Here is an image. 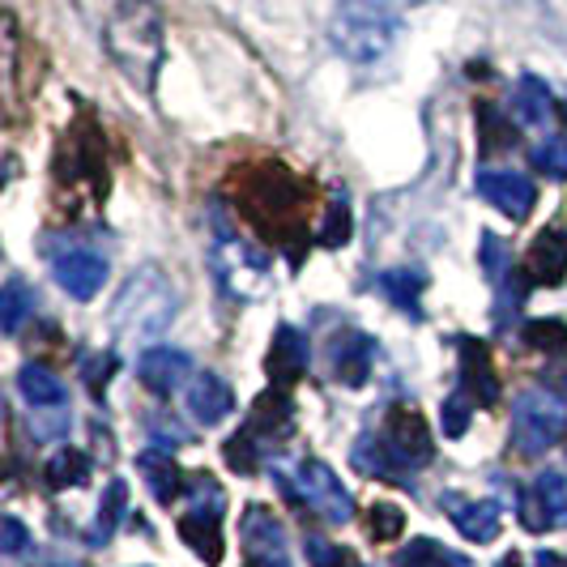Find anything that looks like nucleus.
I'll use <instances>...</instances> for the list:
<instances>
[{
    "label": "nucleus",
    "instance_id": "20",
    "mask_svg": "<svg viewBox=\"0 0 567 567\" xmlns=\"http://www.w3.org/2000/svg\"><path fill=\"white\" fill-rule=\"evenodd\" d=\"M188 414L197 419L200 426H214L223 423L230 410H235V393H230V384L223 375H214V371H200L193 375V384H188Z\"/></svg>",
    "mask_w": 567,
    "mask_h": 567
},
{
    "label": "nucleus",
    "instance_id": "5",
    "mask_svg": "<svg viewBox=\"0 0 567 567\" xmlns=\"http://www.w3.org/2000/svg\"><path fill=\"white\" fill-rule=\"evenodd\" d=\"M278 486L295 504H308V508L329 520V525H350L354 520V495L341 486V478L316 456L295 461L290 470H278Z\"/></svg>",
    "mask_w": 567,
    "mask_h": 567
},
{
    "label": "nucleus",
    "instance_id": "6",
    "mask_svg": "<svg viewBox=\"0 0 567 567\" xmlns=\"http://www.w3.org/2000/svg\"><path fill=\"white\" fill-rule=\"evenodd\" d=\"M209 265H214V278L223 282L230 299H244V303H256V299H265V290H269V278H274V265H269V256L252 248L248 239H239V235H218V244H214V256H209Z\"/></svg>",
    "mask_w": 567,
    "mask_h": 567
},
{
    "label": "nucleus",
    "instance_id": "31",
    "mask_svg": "<svg viewBox=\"0 0 567 567\" xmlns=\"http://www.w3.org/2000/svg\"><path fill=\"white\" fill-rule=\"evenodd\" d=\"M124 508H128V483H120V478H115V483L107 486V495H103V508H99V520H94V538H90V542H107V538H112V529L120 525Z\"/></svg>",
    "mask_w": 567,
    "mask_h": 567
},
{
    "label": "nucleus",
    "instance_id": "3",
    "mask_svg": "<svg viewBox=\"0 0 567 567\" xmlns=\"http://www.w3.org/2000/svg\"><path fill=\"white\" fill-rule=\"evenodd\" d=\"M329 39L346 60L375 64L398 43V13L380 0H341L333 22H329Z\"/></svg>",
    "mask_w": 567,
    "mask_h": 567
},
{
    "label": "nucleus",
    "instance_id": "18",
    "mask_svg": "<svg viewBox=\"0 0 567 567\" xmlns=\"http://www.w3.org/2000/svg\"><path fill=\"white\" fill-rule=\"evenodd\" d=\"M52 274H56V282L78 299V303H90L103 282H107V260L94 252H64L56 256V265H52Z\"/></svg>",
    "mask_w": 567,
    "mask_h": 567
},
{
    "label": "nucleus",
    "instance_id": "11",
    "mask_svg": "<svg viewBox=\"0 0 567 567\" xmlns=\"http://www.w3.org/2000/svg\"><path fill=\"white\" fill-rule=\"evenodd\" d=\"M179 538L197 550L209 567L223 564V491H214L209 504H193V508L179 516Z\"/></svg>",
    "mask_w": 567,
    "mask_h": 567
},
{
    "label": "nucleus",
    "instance_id": "16",
    "mask_svg": "<svg viewBox=\"0 0 567 567\" xmlns=\"http://www.w3.org/2000/svg\"><path fill=\"white\" fill-rule=\"evenodd\" d=\"M188 375H193V359L184 350H171V346H150L137 359V380L158 398H171Z\"/></svg>",
    "mask_w": 567,
    "mask_h": 567
},
{
    "label": "nucleus",
    "instance_id": "9",
    "mask_svg": "<svg viewBox=\"0 0 567 567\" xmlns=\"http://www.w3.org/2000/svg\"><path fill=\"white\" fill-rule=\"evenodd\" d=\"M380 440L389 444V453L398 456L405 474L423 470L426 461H431V435H426L423 414H419V410H410V405H393V410H389V419H384V435H380Z\"/></svg>",
    "mask_w": 567,
    "mask_h": 567
},
{
    "label": "nucleus",
    "instance_id": "28",
    "mask_svg": "<svg viewBox=\"0 0 567 567\" xmlns=\"http://www.w3.org/2000/svg\"><path fill=\"white\" fill-rule=\"evenodd\" d=\"M398 567H474L465 555L449 550L444 542L435 538H414L405 550L398 555Z\"/></svg>",
    "mask_w": 567,
    "mask_h": 567
},
{
    "label": "nucleus",
    "instance_id": "13",
    "mask_svg": "<svg viewBox=\"0 0 567 567\" xmlns=\"http://www.w3.org/2000/svg\"><path fill=\"white\" fill-rule=\"evenodd\" d=\"M295 431V401L286 398V389H269L260 393V401L252 405L248 423H244V435L252 440L256 449H269Z\"/></svg>",
    "mask_w": 567,
    "mask_h": 567
},
{
    "label": "nucleus",
    "instance_id": "23",
    "mask_svg": "<svg viewBox=\"0 0 567 567\" xmlns=\"http://www.w3.org/2000/svg\"><path fill=\"white\" fill-rule=\"evenodd\" d=\"M137 470H142L145 486L154 491L158 504H167L171 508V504L184 495V474H179V465L171 461V453H142Z\"/></svg>",
    "mask_w": 567,
    "mask_h": 567
},
{
    "label": "nucleus",
    "instance_id": "8",
    "mask_svg": "<svg viewBox=\"0 0 567 567\" xmlns=\"http://www.w3.org/2000/svg\"><path fill=\"white\" fill-rule=\"evenodd\" d=\"M474 188H478V197L491 200L504 218L512 223H525L529 214H534V205H538V188H534V179L529 175H520V171H478V179H474Z\"/></svg>",
    "mask_w": 567,
    "mask_h": 567
},
{
    "label": "nucleus",
    "instance_id": "36",
    "mask_svg": "<svg viewBox=\"0 0 567 567\" xmlns=\"http://www.w3.org/2000/svg\"><path fill=\"white\" fill-rule=\"evenodd\" d=\"M371 538L375 542H393L398 534H405V512L398 504H375L371 508Z\"/></svg>",
    "mask_w": 567,
    "mask_h": 567
},
{
    "label": "nucleus",
    "instance_id": "1",
    "mask_svg": "<svg viewBox=\"0 0 567 567\" xmlns=\"http://www.w3.org/2000/svg\"><path fill=\"white\" fill-rule=\"evenodd\" d=\"M103 43H107V56L115 60V69L137 85L142 94L154 90V78L163 69V13L158 4L150 0H120L103 27Z\"/></svg>",
    "mask_w": 567,
    "mask_h": 567
},
{
    "label": "nucleus",
    "instance_id": "7",
    "mask_svg": "<svg viewBox=\"0 0 567 567\" xmlns=\"http://www.w3.org/2000/svg\"><path fill=\"white\" fill-rule=\"evenodd\" d=\"M567 431V410L555 393L542 389H525L512 401V444L516 453L542 456L546 449H555Z\"/></svg>",
    "mask_w": 567,
    "mask_h": 567
},
{
    "label": "nucleus",
    "instance_id": "40",
    "mask_svg": "<svg viewBox=\"0 0 567 567\" xmlns=\"http://www.w3.org/2000/svg\"><path fill=\"white\" fill-rule=\"evenodd\" d=\"M538 567H567V559H559V555H550V550H542L538 559H534Z\"/></svg>",
    "mask_w": 567,
    "mask_h": 567
},
{
    "label": "nucleus",
    "instance_id": "10",
    "mask_svg": "<svg viewBox=\"0 0 567 567\" xmlns=\"http://www.w3.org/2000/svg\"><path fill=\"white\" fill-rule=\"evenodd\" d=\"M520 525L525 529H564L567 525V474L559 470H546L538 474L534 491L520 495Z\"/></svg>",
    "mask_w": 567,
    "mask_h": 567
},
{
    "label": "nucleus",
    "instance_id": "2",
    "mask_svg": "<svg viewBox=\"0 0 567 567\" xmlns=\"http://www.w3.org/2000/svg\"><path fill=\"white\" fill-rule=\"evenodd\" d=\"M179 312V290L158 265L137 269L112 308V333L120 346H145V341L163 338L171 320Z\"/></svg>",
    "mask_w": 567,
    "mask_h": 567
},
{
    "label": "nucleus",
    "instance_id": "29",
    "mask_svg": "<svg viewBox=\"0 0 567 567\" xmlns=\"http://www.w3.org/2000/svg\"><path fill=\"white\" fill-rule=\"evenodd\" d=\"M380 286L389 290V299L405 308V312H419V290H423V274L419 269H389Z\"/></svg>",
    "mask_w": 567,
    "mask_h": 567
},
{
    "label": "nucleus",
    "instance_id": "12",
    "mask_svg": "<svg viewBox=\"0 0 567 567\" xmlns=\"http://www.w3.org/2000/svg\"><path fill=\"white\" fill-rule=\"evenodd\" d=\"M440 508L449 512V520L456 525V534H465L470 542H495L499 538V520L504 508L495 499H470V495H440Z\"/></svg>",
    "mask_w": 567,
    "mask_h": 567
},
{
    "label": "nucleus",
    "instance_id": "38",
    "mask_svg": "<svg viewBox=\"0 0 567 567\" xmlns=\"http://www.w3.org/2000/svg\"><path fill=\"white\" fill-rule=\"evenodd\" d=\"M27 542H30L27 525H22L18 516H4V520H0V550H4V555H22Z\"/></svg>",
    "mask_w": 567,
    "mask_h": 567
},
{
    "label": "nucleus",
    "instance_id": "37",
    "mask_svg": "<svg viewBox=\"0 0 567 567\" xmlns=\"http://www.w3.org/2000/svg\"><path fill=\"white\" fill-rule=\"evenodd\" d=\"M308 550H312V567H359V559H354L346 546H333V542L312 538Z\"/></svg>",
    "mask_w": 567,
    "mask_h": 567
},
{
    "label": "nucleus",
    "instance_id": "42",
    "mask_svg": "<svg viewBox=\"0 0 567 567\" xmlns=\"http://www.w3.org/2000/svg\"><path fill=\"white\" fill-rule=\"evenodd\" d=\"M499 567H520V559H516V555H504V559H499Z\"/></svg>",
    "mask_w": 567,
    "mask_h": 567
},
{
    "label": "nucleus",
    "instance_id": "22",
    "mask_svg": "<svg viewBox=\"0 0 567 567\" xmlns=\"http://www.w3.org/2000/svg\"><path fill=\"white\" fill-rule=\"evenodd\" d=\"M512 115L525 124V128H542V124H550V115H555V99H550V85L534 78V73H525L516 90H512Z\"/></svg>",
    "mask_w": 567,
    "mask_h": 567
},
{
    "label": "nucleus",
    "instance_id": "25",
    "mask_svg": "<svg viewBox=\"0 0 567 567\" xmlns=\"http://www.w3.org/2000/svg\"><path fill=\"white\" fill-rule=\"evenodd\" d=\"M18 393H22L34 410H60V405H64V384H60V375H52L43 363H27V368L18 371Z\"/></svg>",
    "mask_w": 567,
    "mask_h": 567
},
{
    "label": "nucleus",
    "instance_id": "26",
    "mask_svg": "<svg viewBox=\"0 0 567 567\" xmlns=\"http://www.w3.org/2000/svg\"><path fill=\"white\" fill-rule=\"evenodd\" d=\"M474 120H478V154L483 158H495V154H504V150L516 145V128H512V120L495 103H478Z\"/></svg>",
    "mask_w": 567,
    "mask_h": 567
},
{
    "label": "nucleus",
    "instance_id": "4",
    "mask_svg": "<svg viewBox=\"0 0 567 567\" xmlns=\"http://www.w3.org/2000/svg\"><path fill=\"white\" fill-rule=\"evenodd\" d=\"M308 200H312V193L286 167H260L256 179L248 184V193H244V214L265 235H278L282 244H290V227L299 223Z\"/></svg>",
    "mask_w": 567,
    "mask_h": 567
},
{
    "label": "nucleus",
    "instance_id": "17",
    "mask_svg": "<svg viewBox=\"0 0 567 567\" xmlns=\"http://www.w3.org/2000/svg\"><path fill=\"white\" fill-rule=\"evenodd\" d=\"M456 350H461V389L474 401H483V405H495V401H499V375H495L486 341L461 338Z\"/></svg>",
    "mask_w": 567,
    "mask_h": 567
},
{
    "label": "nucleus",
    "instance_id": "14",
    "mask_svg": "<svg viewBox=\"0 0 567 567\" xmlns=\"http://www.w3.org/2000/svg\"><path fill=\"white\" fill-rule=\"evenodd\" d=\"M239 534H244V555H248V567H290L282 525H278L265 508L248 512Z\"/></svg>",
    "mask_w": 567,
    "mask_h": 567
},
{
    "label": "nucleus",
    "instance_id": "41",
    "mask_svg": "<svg viewBox=\"0 0 567 567\" xmlns=\"http://www.w3.org/2000/svg\"><path fill=\"white\" fill-rule=\"evenodd\" d=\"M550 384H555L559 393H567V363H564V368H555V371H550Z\"/></svg>",
    "mask_w": 567,
    "mask_h": 567
},
{
    "label": "nucleus",
    "instance_id": "21",
    "mask_svg": "<svg viewBox=\"0 0 567 567\" xmlns=\"http://www.w3.org/2000/svg\"><path fill=\"white\" fill-rule=\"evenodd\" d=\"M371 363H375V341L359 329H346L338 341H333V375H338L346 389H359L368 384Z\"/></svg>",
    "mask_w": 567,
    "mask_h": 567
},
{
    "label": "nucleus",
    "instance_id": "33",
    "mask_svg": "<svg viewBox=\"0 0 567 567\" xmlns=\"http://www.w3.org/2000/svg\"><path fill=\"white\" fill-rule=\"evenodd\" d=\"M324 248H341V244H350V209H346V197L333 193L329 200V218H324V230L316 235Z\"/></svg>",
    "mask_w": 567,
    "mask_h": 567
},
{
    "label": "nucleus",
    "instance_id": "19",
    "mask_svg": "<svg viewBox=\"0 0 567 567\" xmlns=\"http://www.w3.org/2000/svg\"><path fill=\"white\" fill-rule=\"evenodd\" d=\"M525 269H529V282L559 286L567 278V227H546L529 244L525 256Z\"/></svg>",
    "mask_w": 567,
    "mask_h": 567
},
{
    "label": "nucleus",
    "instance_id": "35",
    "mask_svg": "<svg viewBox=\"0 0 567 567\" xmlns=\"http://www.w3.org/2000/svg\"><path fill=\"white\" fill-rule=\"evenodd\" d=\"M525 341H529L534 350H550V354H559V350L567 346L564 320H529V324H525Z\"/></svg>",
    "mask_w": 567,
    "mask_h": 567
},
{
    "label": "nucleus",
    "instance_id": "34",
    "mask_svg": "<svg viewBox=\"0 0 567 567\" xmlns=\"http://www.w3.org/2000/svg\"><path fill=\"white\" fill-rule=\"evenodd\" d=\"M534 167L546 179H567V142L564 137H550V142L534 145Z\"/></svg>",
    "mask_w": 567,
    "mask_h": 567
},
{
    "label": "nucleus",
    "instance_id": "30",
    "mask_svg": "<svg viewBox=\"0 0 567 567\" xmlns=\"http://www.w3.org/2000/svg\"><path fill=\"white\" fill-rule=\"evenodd\" d=\"M470 419H474V398H470L465 389L449 393L444 405H440V426H444V435H449V440H461V435L470 431Z\"/></svg>",
    "mask_w": 567,
    "mask_h": 567
},
{
    "label": "nucleus",
    "instance_id": "32",
    "mask_svg": "<svg viewBox=\"0 0 567 567\" xmlns=\"http://www.w3.org/2000/svg\"><path fill=\"white\" fill-rule=\"evenodd\" d=\"M30 312V295H27V286L18 282H4V290H0V329L13 338L18 329H22V320H27Z\"/></svg>",
    "mask_w": 567,
    "mask_h": 567
},
{
    "label": "nucleus",
    "instance_id": "15",
    "mask_svg": "<svg viewBox=\"0 0 567 567\" xmlns=\"http://www.w3.org/2000/svg\"><path fill=\"white\" fill-rule=\"evenodd\" d=\"M308 363H312V346L308 338L295 329V324H278V333L269 341V375H274V384L278 389H290V384H299L303 375H308Z\"/></svg>",
    "mask_w": 567,
    "mask_h": 567
},
{
    "label": "nucleus",
    "instance_id": "24",
    "mask_svg": "<svg viewBox=\"0 0 567 567\" xmlns=\"http://www.w3.org/2000/svg\"><path fill=\"white\" fill-rule=\"evenodd\" d=\"M354 470L368 474V478H384V483H405V478H410L380 435H368V440L354 444Z\"/></svg>",
    "mask_w": 567,
    "mask_h": 567
},
{
    "label": "nucleus",
    "instance_id": "39",
    "mask_svg": "<svg viewBox=\"0 0 567 567\" xmlns=\"http://www.w3.org/2000/svg\"><path fill=\"white\" fill-rule=\"evenodd\" d=\"M112 371H115L112 354H94V359H90V363L82 368V375H85V384H90L94 393H103V384L112 380Z\"/></svg>",
    "mask_w": 567,
    "mask_h": 567
},
{
    "label": "nucleus",
    "instance_id": "27",
    "mask_svg": "<svg viewBox=\"0 0 567 567\" xmlns=\"http://www.w3.org/2000/svg\"><path fill=\"white\" fill-rule=\"evenodd\" d=\"M90 474H94V465H90V456H85L82 449H60V453L48 461V486H52V491L85 486Z\"/></svg>",
    "mask_w": 567,
    "mask_h": 567
}]
</instances>
